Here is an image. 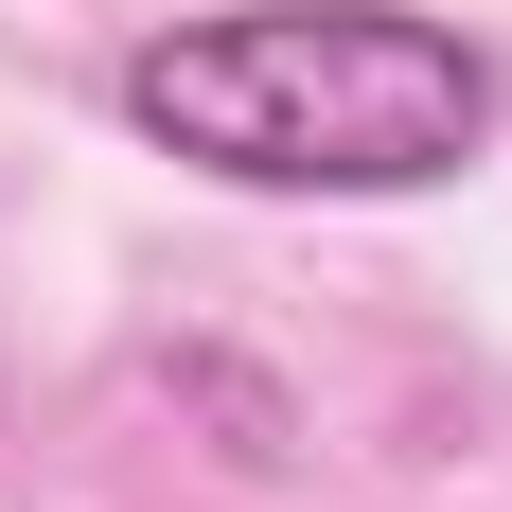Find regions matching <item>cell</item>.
I'll return each instance as SVG.
<instances>
[{
	"instance_id": "6da1fadb",
	"label": "cell",
	"mask_w": 512,
	"mask_h": 512,
	"mask_svg": "<svg viewBox=\"0 0 512 512\" xmlns=\"http://www.w3.org/2000/svg\"><path fill=\"white\" fill-rule=\"evenodd\" d=\"M124 124L248 195H424L477 159L495 71L407 0H230L124 53Z\"/></svg>"
}]
</instances>
